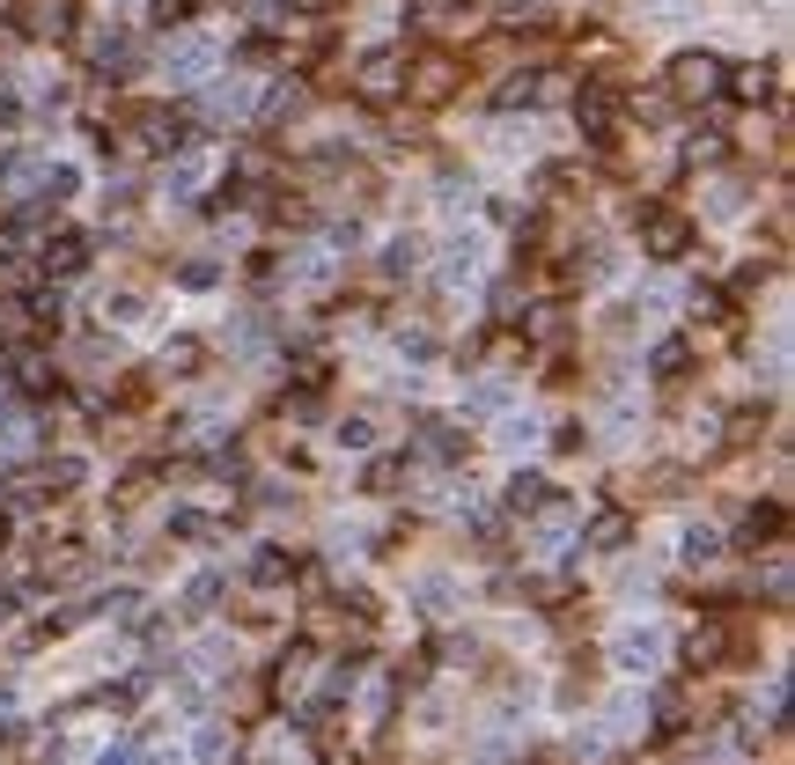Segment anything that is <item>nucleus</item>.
I'll return each instance as SVG.
<instances>
[{"label": "nucleus", "instance_id": "nucleus-1", "mask_svg": "<svg viewBox=\"0 0 795 765\" xmlns=\"http://www.w3.org/2000/svg\"><path fill=\"white\" fill-rule=\"evenodd\" d=\"M656 655H663V633L656 626H626L619 633V670L634 677V670H656Z\"/></svg>", "mask_w": 795, "mask_h": 765}]
</instances>
